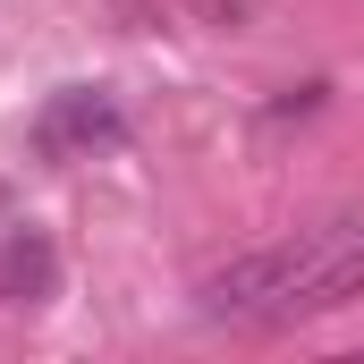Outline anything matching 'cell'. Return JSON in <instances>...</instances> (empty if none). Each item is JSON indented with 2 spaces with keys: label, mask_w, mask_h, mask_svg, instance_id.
I'll list each match as a JSON object with an SVG mask.
<instances>
[{
  "label": "cell",
  "mask_w": 364,
  "mask_h": 364,
  "mask_svg": "<svg viewBox=\"0 0 364 364\" xmlns=\"http://www.w3.org/2000/svg\"><path fill=\"white\" fill-rule=\"evenodd\" d=\"M348 296H364V212H339V220H322V229H305L288 246H255V255L195 279V314L237 322V331L331 314Z\"/></svg>",
  "instance_id": "6da1fadb"
},
{
  "label": "cell",
  "mask_w": 364,
  "mask_h": 364,
  "mask_svg": "<svg viewBox=\"0 0 364 364\" xmlns=\"http://www.w3.org/2000/svg\"><path fill=\"white\" fill-rule=\"evenodd\" d=\"M127 136V119H119V102L102 85H60L43 102V119H34V144L51 153V161H85L102 144H119Z\"/></svg>",
  "instance_id": "7a4b0ae2"
},
{
  "label": "cell",
  "mask_w": 364,
  "mask_h": 364,
  "mask_svg": "<svg viewBox=\"0 0 364 364\" xmlns=\"http://www.w3.org/2000/svg\"><path fill=\"white\" fill-rule=\"evenodd\" d=\"M136 34H237L255 0H110Z\"/></svg>",
  "instance_id": "3957f363"
},
{
  "label": "cell",
  "mask_w": 364,
  "mask_h": 364,
  "mask_svg": "<svg viewBox=\"0 0 364 364\" xmlns=\"http://www.w3.org/2000/svg\"><path fill=\"white\" fill-rule=\"evenodd\" d=\"M51 279H60V255H51L43 229H9V237H0V296H9V305H43Z\"/></svg>",
  "instance_id": "277c9868"
}]
</instances>
